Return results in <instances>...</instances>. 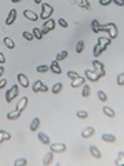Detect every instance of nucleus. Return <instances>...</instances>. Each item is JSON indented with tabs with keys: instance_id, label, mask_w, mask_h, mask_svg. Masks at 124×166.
I'll return each instance as SVG.
<instances>
[{
	"instance_id": "f257e3e1",
	"label": "nucleus",
	"mask_w": 124,
	"mask_h": 166,
	"mask_svg": "<svg viewBox=\"0 0 124 166\" xmlns=\"http://www.w3.org/2000/svg\"><path fill=\"white\" fill-rule=\"evenodd\" d=\"M99 32L108 33V37L112 39V40L116 39L117 35H119V29L116 27V24H113V22H108V24H105V25H101V27H99Z\"/></svg>"
},
{
	"instance_id": "f03ea898",
	"label": "nucleus",
	"mask_w": 124,
	"mask_h": 166,
	"mask_svg": "<svg viewBox=\"0 0 124 166\" xmlns=\"http://www.w3.org/2000/svg\"><path fill=\"white\" fill-rule=\"evenodd\" d=\"M52 13H54L52 6L48 4V3H43V4H41V13H40V15H39V18H41L43 21H46V19H48V18L52 15Z\"/></svg>"
},
{
	"instance_id": "7ed1b4c3",
	"label": "nucleus",
	"mask_w": 124,
	"mask_h": 166,
	"mask_svg": "<svg viewBox=\"0 0 124 166\" xmlns=\"http://www.w3.org/2000/svg\"><path fill=\"white\" fill-rule=\"evenodd\" d=\"M18 94H19V87H18V85L11 86V89H9L7 91H6V101L10 104Z\"/></svg>"
},
{
	"instance_id": "20e7f679",
	"label": "nucleus",
	"mask_w": 124,
	"mask_h": 166,
	"mask_svg": "<svg viewBox=\"0 0 124 166\" xmlns=\"http://www.w3.org/2000/svg\"><path fill=\"white\" fill-rule=\"evenodd\" d=\"M54 28H55V21H54V19H51V18H48V19H46V21H44V24H43L41 33H43V35H46V33H48L50 31H52Z\"/></svg>"
},
{
	"instance_id": "39448f33",
	"label": "nucleus",
	"mask_w": 124,
	"mask_h": 166,
	"mask_svg": "<svg viewBox=\"0 0 124 166\" xmlns=\"http://www.w3.org/2000/svg\"><path fill=\"white\" fill-rule=\"evenodd\" d=\"M84 75H86V78H87L90 82H98L101 79V75H99L98 72H95L94 69H86Z\"/></svg>"
},
{
	"instance_id": "423d86ee",
	"label": "nucleus",
	"mask_w": 124,
	"mask_h": 166,
	"mask_svg": "<svg viewBox=\"0 0 124 166\" xmlns=\"http://www.w3.org/2000/svg\"><path fill=\"white\" fill-rule=\"evenodd\" d=\"M50 151H52L54 154H62L66 151V145L62 143H54V144L50 143Z\"/></svg>"
},
{
	"instance_id": "0eeeda50",
	"label": "nucleus",
	"mask_w": 124,
	"mask_h": 166,
	"mask_svg": "<svg viewBox=\"0 0 124 166\" xmlns=\"http://www.w3.org/2000/svg\"><path fill=\"white\" fill-rule=\"evenodd\" d=\"M92 67H94V71L101 75V78L105 76V65H103V63L98 61V60H94L92 61Z\"/></svg>"
},
{
	"instance_id": "6e6552de",
	"label": "nucleus",
	"mask_w": 124,
	"mask_h": 166,
	"mask_svg": "<svg viewBox=\"0 0 124 166\" xmlns=\"http://www.w3.org/2000/svg\"><path fill=\"white\" fill-rule=\"evenodd\" d=\"M15 19H17V10L11 9L9 15H7V19H6V25H13L15 22Z\"/></svg>"
},
{
	"instance_id": "1a4fd4ad",
	"label": "nucleus",
	"mask_w": 124,
	"mask_h": 166,
	"mask_svg": "<svg viewBox=\"0 0 124 166\" xmlns=\"http://www.w3.org/2000/svg\"><path fill=\"white\" fill-rule=\"evenodd\" d=\"M17 79H18L19 86H22V87H29V79L26 78L25 73H18V75H17Z\"/></svg>"
},
{
	"instance_id": "9d476101",
	"label": "nucleus",
	"mask_w": 124,
	"mask_h": 166,
	"mask_svg": "<svg viewBox=\"0 0 124 166\" xmlns=\"http://www.w3.org/2000/svg\"><path fill=\"white\" fill-rule=\"evenodd\" d=\"M23 17L26 18V19H29V21H33V22L39 19V15L35 11H32V10H25L23 11Z\"/></svg>"
},
{
	"instance_id": "9b49d317",
	"label": "nucleus",
	"mask_w": 124,
	"mask_h": 166,
	"mask_svg": "<svg viewBox=\"0 0 124 166\" xmlns=\"http://www.w3.org/2000/svg\"><path fill=\"white\" fill-rule=\"evenodd\" d=\"M52 161H54V152L52 151H48V152L44 154V157H43V165L48 166L52 163Z\"/></svg>"
},
{
	"instance_id": "f8f14e48",
	"label": "nucleus",
	"mask_w": 124,
	"mask_h": 166,
	"mask_svg": "<svg viewBox=\"0 0 124 166\" xmlns=\"http://www.w3.org/2000/svg\"><path fill=\"white\" fill-rule=\"evenodd\" d=\"M50 71L52 72V73H57V75H61V73H62V68L60 67V64H58V61H57V60H54V61L51 63Z\"/></svg>"
},
{
	"instance_id": "ddd939ff",
	"label": "nucleus",
	"mask_w": 124,
	"mask_h": 166,
	"mask_svg": "<svg viewBox=\"0 0 124 166\" xmlns=\"http://www.w3.org/2000/svg\"><path fill=\"white\" fill-rule=\"evenodd\" d=\"M94 133H95V129H94L92 126H88V127H86V129L81 132V137L83 139H90V137L94 136Z\"/></svg>"
},
{
	"instance_id": "4468645a",
	"label": "nucleus",
	"mask_w": 124,
	"mask_h": 166,
	"mask_svg": "<svg viewBox=\"0 0 124 166\" xmlns=\"http://www.w3.org/2000/svg\"><path fill=\"white\" fill-rule=\"evenodd\" d=\"M112 43V39H109V37H103V36H99L98 37V45L101 46L102 49H108V46Z\"/></svg>"
},
{
	"instance_id": "2eb2a0df",
	"label": "nucleus",
	"mask_w": 124,
	"mask_h": 166,
	"mask_svg": "<svg viewBox=\"0 0 124 166\" xmlns=\"http://www.w3.org/2000/svg\"><path fill=\"white\" fill-rule=\"evenodd\" d=\"M90 152H91V155L95 158V159H101L102 158L101 149L98 148V147H95V145H90Z\"/></svg>"
},
{
	"instance_id": "dca6fc26",
	"label": "nucleus",
	"mask_w": 124,
	"mask_h": 166,
	"mask_svg": "<svg viewBox=\"0 0 124 166\" xmlns=\"http://www.w3.org/2000/svg\"><path fill=\"white\" fill-rule=\"evenodd\" d=\"M26 105H28V97H22V98L18 101V104H17V111H19V112L25 111Z\"/></svg>"
},
{
	"instance_id": "f3484780",
	"label": "nucleus",
	"mask_w": 124,
	"mask_h": 166,
	"mask_svg": "<svg viewBox=\"0 0 124 166\" xmlns=\"http://www.w3.org/2000/svg\"><path fill=\"white\" fill-rule=\"evenodd\" d=\"M37 137H39V141H40L41 144H44V145H50V137L46 134V133H39L37 134Z\"/></svg>"
},
{
	"instance_id": "a211bd4d",
	"label": "nucleus",
	"mask_w": 124,
	"mask_h": 166,
	"mask_svg": "<svg viewBox=\"0 0 124 166\" xmlns=\"http://www.w3.org/2000/svg\"><path fill=\"white\" fill-rule=\"evenodd\" d=\"M84 78H81V76H79V78H76V79H73L72 80V83H70V86L73 87V89H76V87H79V86H83L84 85Z\"/></svg>"
},
{
	"instance_id": "6ab92c4d",
	"label": "nucleus",
	"mask_w": 124,
	"mask_h": 166,
	"mask_svg": "<svg viewBox=\"0 0 124 166\" xmlns=\"http://www.w3.org/2000/svg\"><path fill=\"white\" fill-rule=\"evenodd\" d=\"M39 126H40V119L39 118H33L32 121H30V126H29V129L32 132H36L39 129Z\"/></svg>"
},
{
	"instance_id": "aec40b11",
	"label": "nucleus",
	"mask_w": 124,
	"mask_h": 166,
	"mask_svg": "<svg viewBox=\"0 0 124 166\" xmlns=\"http://www.w3.org/2000/svg\"><path fill=\"white\" fill-rule=\"evenodd\" d=\"M21 114L22 112H19L17 109H15V111H11V112L7 114V119H9V121H17V119L21 116Z\"/></svg>"
},
{
	"instance_id": "412c9836",
	"label": "nucleus",
	"mask_w": 124,
	"mask_h": 166,
	"mask_svg": "<svg viewBox=\"0 0 124 166\" xmlns=\"http://www.w3.org/2000/svg\"><path fill=\"white\" fill-rule=\"evenodd\" d=\"M102 140L105 141V143H115L116 141V137L113 134H110V133H103L102 134Z\"/></svg>"
},
{
	"instance_id": "4be33fe9",
	"label": "nucleus",
	"mask_w": 124,
	"mask_h": 166,
	"mask_svg": "<svg viewBox=\"0 0 124 166\" xmlns=\"http://www.w3.org/2000/svg\"><path fill=\"white\" fill-rule=\"evenodd\" d=\"M11 139V134L6 130H0V144H3V141H7V140Z\"/></svg>"
},
{
	"instance_id": "5701e85b",
	"label": "nucleus",
	"mask_w": 124,
	"mask_h": 166,
	"mask_svg": "<svg viewBox=\"0 0 124 166\" xmlns=\"http://www.w3.org/2000/svg\"><path fill=\"white\" fill-rule=\"evenodd\" d=\"M103 51H105V49H102L101 46L98 45V43H96L95 46H94V49H92V53H94V57H99V55H101L102 53H103Z\"/></svg>"
},
{
	"instance_id": "b1692460",
	"label": "nucleus",
	"mask_w": 124,
	"mask_h": 166,
	"mask_svg": "<svg viewBox=\"0 0 124 166\" xmlns=\"http://www.w3.org/2000/svg\"><path fill=\"white\" fill-rule=\"evenodd\" d=\"M99 27H101L99 21H98V19H92V22H91V31L94 32V33H99Z\"/></svg>"
},
{
	"instance_id": "393cba45",
	"label": "nucleus",
	"mask_w": 124,
	"mask_h": 166,
	"mask_svg": "<svg viewBox=\"0 0 124 166\" xmlns=\"http://www.w3.org/2000/svg\"><path fill=\"white\" fill-rule=\"evenodd\" d=\"M102 111H103V114H105L106 116H109V118H115L116 116V112L110 107H103L102 108Z\"/></svg>"
},
{
	"instance_id": "a878e982",
	"label": "nucleus",
	"mask_w": 124,
	"mask_h": 166,
	"mask_svg": "<svg viewBox=\"0 0 124 166\" xmlns=\"http://www.w3.org/2000/svg\"><path fill=\"white\" fill-rule=\"evenodd\" d=\"M3 43H4V46L7 47V49H14L15 47V43H14V40L11 39V37H4V40H3Z\"/></svg>"
},
{
	"instance_id": "bb28decb",
	"label": "nucleus",
	"mask_w": 124,
	"mask_h": 166,
	"mask_svg": "<svg viewBox=\"0 0 124 166\" xmlns=\"http://www.w3.org/2000/svg\"><path fill=\"white\" fill-rule=\"evenodd\" d=\"M41 86H43V82H41V80L33 82V85H32L33 93H40V87H41Z\"/></svg>"
},
{
	"instance_id": "cd10ccee",
	"label": "nucleus",
	"mask_w": 124,
	"mask_h": 166,
	"mask_svg": "<svg viewBox=\"0 0 124 166\" xmlns=\"http://www.w3.org/2000/svg\"><path fill=\"white\" fill-rule=\"evenodd\" d=\"M62 87H64V86H62V83H55V85L51 87V91H52L54 94H58V93H61V91H62Z\"/></svg>"
},
{
	"instance_id": "c85d7f7f",
	"label": "nucleus",
	"mask_w": 124,
	"mask_h": 166,
	"mask_svg": "<svg viewBox=\"0 0 124 166\" xmlns=\"http://www.w3.org/2000/svg\"><path fill=\"white\" fill-rule=\"evenodd\" d=\"M91 94V87L88 85H83V90H81V96L83 97H88Z\"/></svg>"
},
{
	"instance_id": "c756f323",
	"label": "nucleus",
	"mask_w": 124,
	"mask_h": 166,
	"mask_svg": "<svg viewBox=\"0 0 124 166\" xmlns=\"http://www.w3.org/2000/svg\"><path fill=\"white\" fill-rule=\"evenodd\" d=\"M123 157H124V152L123 151H119L117 152V159H116V165L117 166H123Z\"/></svg>"
},
{
	"instance_id": "7c9ffc66",
	"label": "nucleus",
	"mask_w": 124,
	"mask_h": 166,
	"mask_svg": "<svg viewBox=\"0 0 124 166\" xmlns=\"http://www.w3.org/2000/svg\"><path fill=\"white\" fill-rule=\"evenodd\" d=\"M33 37H36L37 40H41V39H43L41 29H39V28H35V29H33Z\"/></svg>"
},
{
	"instance_id": "2f4dec72",
	"label": "nucleus",
	"mask_w": 124,
	"mask_h": 166,
	"mask_svg": "<svg viewBox=\"0 0 124 166\" xmlns=\"http://www.w3.org/2000/svg\"><path fill=\"white\" fill-rule=\"evenodd\" d=\"M68 55H69L68 51H66V50H64V51H60V53H58V55L55 57V60H57V61H62V60H65Z\"/></svg>"
},
{
	"instance_id": "473e14b6",
	"label": "nucleus",
	"mask_w": 124,
	"mask_h": 166,
	"mask_svg": "<svg viewBox=\"0 0 124 166\" xmlns=\"http://www.w3.org/2000/svg\"><path fill=\"white\" fill-rule=\"evenodd\" d=\"M98 98H99V101H103V103H105V101H108V94H106L105 91H102V90H98Z\"/></svg>"
},
{
	"instance_id": "72a5a7b5",
	"label": "nucleus",
	"mask_w": 124,
	"mask_h": 166,
	"mask_svg": "<svg viewBox=\"0 0 124 166\" xmlns=\"http://www.w3.org/2000/svg\"><path fill=\"white\" fill-rule=\"evenodd\" d=\"M26 163H28V161L25 158H18V159H15V162H14L15 166H25Z\"/></svg>"
},
{
	"instance_id": "f704fd0d",
	"label": "nucleus",
	"mask_w": 124,
	"mask_h": 166,
	"mask_svg": "<svg viewBox=\"0 0 124 166\" xmlns=\"http://www.w3.org/2000/svg\"><path fill=\"white\" fill-rule=\"evenodd\" d=\"M83 50H84V42L79 40L76 45V53H83Z\"/></svg>"
},
{
	"instance_id": "c9c22d12",
	"label": "nucleus",
	"mask_w": 124,
	"mask_h": 166,
	"mask_svg": "<svg viewBox=\"0 0 124 166\" xmlns=\"http://www.w3.org/2000/svg\"><path fill=\"white\" fill-rule=\"evenodd\" d=\"M48 69H50V67H47V65H39V67L36 68V71L39 72V73H46Z\"/></svg>"
},
{
	"instance_id": "e433bc0d",
	"label": "nucleus",
	"mask_w": 124,
	"mask_h": 166,
	"mask_svg": "<svg viewBox=\"0 0 124 166\" xmlns=\"http://www.w3.org/2000/svg\"><path fill=\"white\" fill-rule=\"evenodd\" d=\"M116 82H117V85H119V86H121V87H123V85H124V73H123V72L117 75V79H116Z\"/></svg>"
},
{
	"instance_id": "4c0bfd02",
	"label": "nucleus",
	"mask_w": 124,
	"mask_h": 166,
	"mask_svg": "<svg viewBox=\"0 0 124 166\" xmlns=\"http://www.w3.org/2000/svg\"><path fill=\"white\" fill-rule=\"evenodd\" d=\"M76 116L80 118V119H86V118H88V112L87 111H77V112H76Z\"/></svg>"
},
{
	"instance_id": "58836bf2",
	"label": "nucleus",
	"mask_w": 124,
	"mask_h": 166,
	"mask_svg": "<svg viewBox=\"0 0 124 166\" xmlns=\"http://www.w3.org/2000/svg\"><path fill=\"white\" fill-rule=\"evenodd\" d=\"M22 36H23V39H25V40H28V42L33 40V33H30V32H28V31L23 32Z\"/></svg>"
},
{
	"instance_id": "ea45409f",
	"label": "nucleus",
	"mask_w": 124,
	"mask_h": 166,
	"mask_svg": "<svg viewBox=\"0 0 124 166\" xmlns=\"http://www.w3.org/2000/svg\"><path fill=\"white\" fill-rule=\"evenodd\" d=\"M66 75H68V78H70L72 80H73V79H76V78L80 76V75H79L77 72H74V71H69L68 73H66Z\"/></svg>"
},
{
	"instance_id": "a19ab883",
	"label": "nucleus",
	"mask_w": 124,
	"mask_h": 166,
	"mask_svg": "<svg viewBox=\"0 0 124 166\" xmlns=\"http://www.w3.org/2000/svg\"><path fill=\"white\" fill-rule=\"evenodd\" d=\"M58 24H60L62 28H68V25H69V24L66 22V19H65V18H60V19H58Z\"/></svg>"
},
{
	"instance_id": "79ce46f5",
	"label": "nucleus",
	"mask_w": 124,
	"mask_h": 166,
	"mask_svg": "<svg viewBox=\"0 0 124 166\" xmlns=\"http://www.w3.org/2000/svg\"><path fill=\"white\" fill-rule=\"evenodd\" d=\"M112 3L117 4L119 7H123V6H124V0H112Z\"/></svg>"
},
{
	"instance_id": "37998d69",
	"label": "nucleus",
	"mask_w": 124,
	"mask_h": 166,
	"mask_svg": "<svg viewBox=\"0 0 124 166\" xmlns=\"http://www.w3.org/2000/svg\"><path fill=\"white\" fill-rule=\"evenodd\" d=\"M112 3V0H99V4L101 6H109Z\"/></svg>"
},
{
	"instance_id": "c03bdc74",
	"label": "nucleus",
	"mask_w": 124,
	"mask_h": 166,
	"mask_svg": "<svg viewBox=\"0 0 124 166\" xmlns=\"http://www.w3.org/2000/svg\"><path fill=\"white\" fill-rule=\"evenodd\" d=\"M7 86V80L6 79H0V89H4Z\"/></svg>"
},
{
	"instance_id": "a18cd8bd",
	"label": "nucleus",
	"mask_w": 124,
	"mask_h": 166,
	"mask_svg": "<svg viewBox=\"0 0 124 166\" xmlns=\"http://www.w3.org/2000/svg\"><path fill=\"white\" fill-rule=\"evenodd\" d=\"M4 63H6V57H4V54H3V53H0V64L3 65Z\"/></svg>"
},
{
	"instance_id": "49530a36",
	"label": "nucleus",
	"mask_w": 124,
	"mask_h": 166,
	"mask_svg": "<svg viewBox=\"0 0 124 166\" xmlns=\"http://www.w3.org/2000/svg\"><path fill=\"white\" fill-rule=\"evenodd\" d=\"M47 90H48V87H47V86L44 85V83H43V86L40 87V93H46Z\"/></svg>"
},
{
	"instance_id": "de8ad7c7",
	"label": "nucleus",
	"mask_w": 124,
	"mask_h": 166,
	"mask_svg": "<svg viewBox=\"0 0 124 166\" xmlns=\"http://www.w3.org/2000/svg\"><path fill=\"white\" fill-rule=\"evenodd\" d=\"M3 73H4V67H0V78L3 76Z\"/></svg>"
},
{
	"instance_id": "09e8293b",
	"label": "nucleus",
	"mask_w": 124,
	"mask_h": 166,
	"mask_svg": "<svg viewBox=\"0 0 124 166\" xmlns=\"http://www.w3.org/2000/svg\"><path fill=\"white\" fill-rule=\"evenodd\" d=\"M35 3L36 4H41V0H35Z\"/></svg>"
},
{
	"instance_id": "8fccbe9b",
	"label": "nucleus",
	"mask_w": 124,
	"mask_h": 166,
	"mask_svg": "<svg viewBox=\"0 0 124 166\" xmlns=\"http://www.w3.org/2000/svg\"><path fill=\"white\" fill-rule=\"evenodd\" d=\"M11 1H13V3H19L21 0H11Z\"/></svg>"
}]
</instances>
